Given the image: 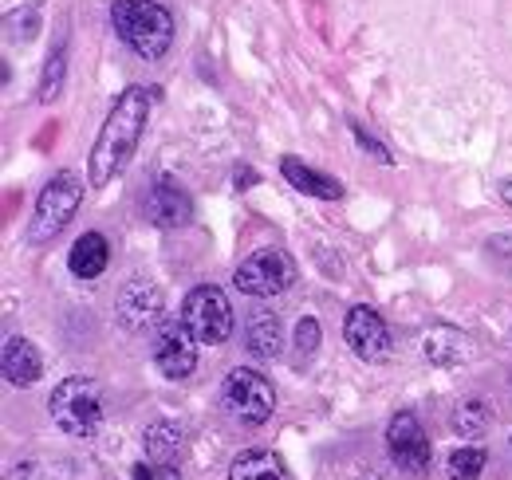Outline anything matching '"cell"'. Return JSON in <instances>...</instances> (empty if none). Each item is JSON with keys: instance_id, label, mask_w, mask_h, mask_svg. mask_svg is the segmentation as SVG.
<instances>
[{"instance_id": "9c48e42d", "label": "cell", "mask_w": 512, "mask_h": 480, "mask_svg": "<svg viewBox=\"0 0 512 480\" xmlns=\"http://www.w3.org/2000/svg\"><path fill=\"white\" fill-rule=\"evenodd\" d=\"M197 339L182 319H162L158 331H154V366L178 382V378H190L193 366H197Z\"/></svg>"}, {"instance_id": "4fadbf2b", "label": "cell", "mask_w": 512, "mask_h": 480, "mask_svg": "<svg viewBox=\"0 0 512 480\" xmlns=\"http://www.w3.org/2000/svg\"><path fill=\"white\" fill-rule=\"evenodd\" d=\"M0 366H4V378H8L12 386H36L40 374H44V355H40V347H36L32 339L12 335V339L4 343Z\"/></svg>"}, {"instance_id": "9a60e30c", "label": "cell", "mask_w": 512, "mask_h": 480, "mask_svg": "<svg viewBox=\"0 0 512 480\" xmlns=\"http://www.w3.org/2000/svg\"><path fill=\"white\" fill-rule=\"evenodd\" d=\"M422 355L434 362V366H461V362H469L473 347H469V339H465L461 331H453V327H434V331H426V339H422Z\"/></svg>"}, {"instance_id": "ac0fdd59", "label": "cell", "mask_w": 512, "mask_h": 480, "mask_svg": "<svg viewBox=\"0 0 512 480\" xmlns=\"http://www.w3.org/2000/svg\"><path fill=\"white\" fill-rule=\"evenodd\" d=\"M229 480H288V469H284V461H280L276 453H268V449H249V453H241V457L233 461Z\"/></svg>"}, {"instance_id": "2e32d148", "label": "cell", "mask_w": 512, "mask_h": 480, "mask_svg": "<svg viewBox=\"0 0 512 480\" xmlns=\"http://www.w3.org/2000/svg\"><path fill=\"white\" fill-rule=\"evenodd\" d=\"M280 174L288 185H296L300 193H308V197H323V201H339L343 197V185L335 178H327L320 170H312V166H304L300 158H284L280 162Z\"/></svg>"}, {"instance_id": "52a82bcc", "label": "cell", "mask_w": 512, "mask_h": 480, "mask_svg": "<svg viewBox=\"0 0 512 480\" xmlns=\"http://www.w3.org/2000/svg\"><path fill=\"white\" fill-rule=\"evenodd\" d=\"M221 394H225V406L233 410V418L245 425H264L276 414V390L260 370H249V366L229 370Z\"/></svg>"}, {"instance_id": "7402d4cb", "label": "cell", "mask_w": 512, "mask_h": 480, "mask_svg": "<svg viewBox=\"0 0 512 480\" xmlns=\"http://www.w3.org/2000/svg\"><path fill=\"white\" fill-rule=\"evenodd\" d=\"M489 429V410H485V402H461L457 406V414H453V433L457 437H465V441H473V437H481Z\"/></svg>"}, {"instance_id": "83f0119b", "label": "cell", "mask_w": 512, "mask_h": 480, "mask_svg": "<svg viewBox=\"0 0 512 480\" xmlns=\"http://www.w3.org/2000/svg\"><path fill=\"white\" fill-rule=\"evenodd\" d=\"M501 197H505V201L512 205V181H505V185H501Z\"/></svg>"}, {"instance_id": "5bb4252c", "label": "cell", "mask_w": 512, "mask_h": 480, "mask_svg": "<svg viewBox=\"0 0 512 480\" xmlns=\"http://www.w3.org/2000/svg\"><path fill=\"white\" fill-rule=\"evenodd\" d=\"M107 260H111V248L103 233H83L67 252V268L75 280H99L107 272Z\"/></svg>"}, {"instance_id": "484cf974", "label": "cell", "mask_w": 512, "mask_h": 480, "mask_svg": "<svg viewBox=\"0 0 512 480\" xmlns=\"http://www.w3.org/2000/svg\"><path fill=\"white\" fill-rule=\"evenodd\" d=\"M351 134H355V142H359L363 150H371V154H375V162H383V166H390V162H394V158H390V150H386V146H379V142H375V138H371L363 126H351Z\"/></svg>"}, {"instance_id": "4316f807", "label": "cell", "mask_w": 512, "mask_h": 480, "mask_svg": "<svg viewBox=\"0 0 512 480\" xmlns=\"http://www.w3.org/2000/svg\"><path fill=\"white\" fill-rule=\"evenodd\" d=\"M249 181H256L253 170H237V185H249Z\"/></svg>"}, {"instance_id": "3957f363", "label": "cell", "mask_w": 512, "mask_h": 480, "mask_svg": "<svg viewBox=\"0 0 512 480\" xmlns=\"http://www.w3.org/2000/svg\"><path fill=\"white\" fill-rule=\"evenodd\" d=\"M48 410H52L56 429H64L67 437H79V441H91L103 429V418H107L103 390L91 378H64L52 390Z\"/></svg>"}, {"instance_id": "d4e9b609", "label": "cell", "mask_w": 512, "mask_h": 480, "mask_svg": "<svg viewBox=\"0 0 512 480\" xmlns=\"http://www.w3.org/2000/svg\"><path fill=\"white\" fill-rule=\"evenodd\" d=\"M130 473H134V480H178V469H174V465H158V461L134 465Z\"/></svg>"}, {"instance_id": "ffe728a7", "label": "cell", "mask_w": 512, "mask_h": 480, "mask_svg": "<svg viewBox=\"0 0 512 480\" xmlns=\"http://www.w3.org/2000/svg\"><path fill=\"white\" fill-rule=\"evenodd\" d=\"M64 75H67V48L56 44V52L44 63V75H40V103H56L64 95Z\"/></svg>"}, {"instance_id": "8992f818", "label": "cell", "mask_w": 512, "mask_h": 480, "mask_svg": "<svg viewBox=\"0 0 512 480\" xmlns=\"http://www.w3.org/2000/svg\"><path fill=\"white\" fill-rule=\"evenodd\" d=\"M182 323L193 331V339L201 347H221L229 335H233V307L225 300L221 288L213 284H201L193 288L186 303H182Z\"/></svg>"}, {"instance_id": "277c9868", "label": "cell", "mask_w": 512, "mask_h": 480, "mask_svg": "<svg viewBox=\"0 0 512 480\" xmlns=\"http://www.w3.org/2000/svg\"><path fill=\"white\" fill-rule=\"evenodd\" d=\"M83 201V181L75 178L71 170L56 174V178L44 185L40 201H36V213H32V225H28V240L32 244H48L67 229V221L75 217Z\"/></svg>"}, {"instance_id": "cb8c5ba5", "label": "cell", "mask_w": 512, "mask_h": 480, "mask_svg": "<svg viewBox=\"0 0 512 480\" xmlns=\"http://www.w3.org/2000/svg\"><path fill=\"white\" fill-rule=\"evenodd\" d=\"M8 28H12L8 36H16V28H24L20 44H28V40H32L36 32H40V8H36V4H28L24 12H12V16H8Z\"/></svg>"}, {"instance_id": "e0dca14e", "label": "cell", "mask_w": 512, "mask_h": 480, "mask_svg": "<svg viewBox=\"0 0 512 480\" xmlns=\"http://www.w3.org/2000/svg\"><path fill=\"white\" fill-rule=\"evenodd\" d=\"M142 449H146V461L178 465V457H182V429L174 421H154L142 433Z\"/></svg>"}, {"instance_id": "7c38bea8", "label": "cell", "mask_w": 512, "mask_h": 480, "mask_svg": "<svg viewBox=\"0 0 512 480\" xmlns=\"http://www.w3.org/2000/svg\"><path fill=\"white\" fill-rule=\"evenodd\" d=\"M146 217L154 229H186L193 221V201L190 193L170 178H158L146 189V201H142Z\"/></svg>"}, {"instance_id": "44dd1931", "label": "cell", "mask_w": 512, "mask_h": 480, "mask_svg": "<svg viewBox=\"0 0 512 480\" xmlns=\"http://www.w3.org/2000/svg\"><path fill=\"white\" fill-rule=\"evenodd\" d=\"M485 449L481 445H465V449H453L449 453V480H477L485 473Z\"/></svg>"}, {"instance_id": "5b68a950", "label": "cell", "mask_w": 512, "mask_h": 480, "mask_svg": "<svg viewBox=\"0 0 512 480\" xmlns=\"http://www.w3.org/2000/svg\"><path fill=\"white\" fill-rule=\"evenodd\" d=\"M233 284H237V292H245L253 300H272L296 284V260L284 248H260L237 264Z\"/></svg>"}, {"instance_id": "d6986e66", "label": "cell", "mask_w": 512, "mask_h": 480, "mask_svg": "<svg viewBox=\"0 0 512 480\" xmlns=\"http://www.w3.org/2000/svg\"><path fill=\"white\" fill-rule=\"evenodd\" d=\"M245 339H249V351L256 359H280V319L272 311H253V319L245 327Z\"/></svg>"}, {"instance_id": "8fae6325", "label": "cell", "mask_w": 512, "mask_h": 480, "mask_svg": "<svg viewBox=\"0 0 512 480\" xmlns=\"http://www.w3.org/2000/svg\"><path fill=\"white\" fill-rule=\"evenodd\" d=\"M115 315L127 331H146L154 323H162V288L146 276H130L127 284L119 288L115 300Z\"/></svg>"}, {"instance_id": "6da1fadb", "label": "cell", "mask_w": 512, "mask_h": 480, "mask_svg": "<svg viewBox=\"0 0 512 480\" xmlns=\"http://www.w3.org/2000/svg\"><path fill=\"white\" fill-rule=\"evenodd\" d=\"M146 122H150V91L127 87L115 99L107 122L99 126V138H95L91 158H87V181L95 189H103V185H111L115 178H123V170L130 166V158H134V150L142 142Z\"/></svg>"}, {"instance_id": "30bf717a", "label": "cell", "mask_w": 512, "mask_h": 480, "mask_svg": "<svg viewBox=\"0 0 512 480\" xmlns=\"http://www.w3.org/2000/svg\"><path fill=\"white\" fill-rule=\"evenodd\" d=\"M343 339L363 362H386L390 359V327L375 307H351L343 323Z\"/></svg>"}, {"instance_id": "ba28073f", "label": "cell", "mask_w": 512, "mask_h": 480, "mask_svg": "<svg viewBox=\"0 0 512 480\" xmlns=\"http://www.w3.org/2000/svg\"><path fill=\"white\" fill-rule=\"evenodd\" d=\"M386 453H390V461H394L402 473H410V477H422V473L430 469V461H434L430 437H426L422 421L414 418V414L390 418V425H386Z\"/></svg>"}, {"instance_id": "603a6c76", "label": "cell", "mask_w": 512, "mask_h": 480, "mask_svg": "<svg viewBox=\"0 0 512 480\" xmlns=\"http://www.w3.org/2000/svg\"><path fill=\"white\" fill-rule=\"evenodd\" d=\"M316 347H320V323L312 315H304L296 323V362H308L316 355Z\"/></svg>"}, {"instance_id": "7a4b0ae2", "label": "cell", "mask_w": 512, "mask_h": 480, "mask_svg": "<svg viewBox=\"0 0 512 480\" xmlns=\"http://www.w3.org/2000/svg\"><path fill=\"white\" fill-rule=\"evenodd\" d=\"M111 24L119 40L146 63L162 60L174 44V16L158 0H111Z\"/></svg>"}]
</instances>
